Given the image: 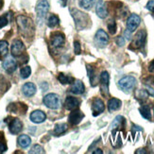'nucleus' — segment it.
<instances>
[{"label": "nucleus", "mask_w": 154, "mask_h": 154, "mask_svg": "<svg viewBox=\"0 0 154 154\" xmlns=\"http://www.w3.org/2000/svg\"><path fill=\"white\" fill-rule=\"evenodd\" d=\"M16 23L18 26L19 31L21 34L26 38H31L34 36L35 33V26L34 23L29 17L25 15H19L16 18Z\"/></svg>", "instance_id": "nucleus-1"}, {"label": "nucleus", "mask_w": 154, "mask_h": 154, "mask_svg": "<svg viewBox=\"0 0 154 154\" xmlns=\"http://www.w3.org/2000/svg\"><path fill=\"white\" fill-rule=\"evenodd\" d=\"M72 17L75 20V24L78 30H82L88 26L89 16L86 13L79 11L78 10H72Z\"/></svg>", "instance_id": "nucleus-2"}, {"label": "nucleus", "mask_w": 154, "mask_h": 154, "mask_svg": "<svg viewBox=\"0 0 154 154\" xmlns=\"http://www.w3.org/2000/svg\"><path fill=\"white\" fill-rule=\"evenodd\" d=\"M49 10V3L48 0H39L35 7V11L37 13V21L39 24H42L48 14Z\"/></svg>", "instance_id": "nucleus-3"}, {"label": "nucleus", "mask_w": 154, "mask_h": 154, "mask_svg": "<svg viewBox=\"0 0 154 154\" xmlns=\"http://www.w3.org/2000/svg\"><path fill=\"white\" fill-rule=\"evenodd\" d=\"M136 79L132 76L122 78L118 82V87L125 93H131L136 86Z\"/></svg>", "instance_id": "nucleus-4"}, {"label": "nucleus", "mask_w": 154, "mask_h": 154, "mask_svg": "<svg viewBox=\"0 0 154 154\" xmlns=\"http://www.w3.org/2000/svg\"><path fill=\"white\" fill-rule=\"evenodd\" d=\"M44 104L48 107L49 109H53L56 110L60 108V105H61V102H60V97L57 95V94H48L44 97Z\"/></svg>", "instance_id": "nucleus-5"}, {"label": "nucleus", "mask_w": 154, "mask_h": 154, "mask_svg": "<svg viewBox=\"0 0 154 154\" xmlns=\"http://www.w3.org/2000/svg\"><path fill=\"white\" fill-rule=\"evenodd\" d=\"M146 32L144 29L139 30L136 33L134 38H133V41L131 43V48L139 49L143 48L146 43Z\"/></svg>", "instance_id": "nucleus-6"}, {"label": "nucleus", "mask_w": 154, "mask_h": 154, "mask_svg": "<svg viewBox=\"0 0 154 154\" xmlns=\"http://www.w3.org/2000/svg\"><path fill=\"white\" fill-rule=\"evenodd\" d=\"M109 43V36L103 29H98L95 35V44L98 48H105Z\"/></svg>", "instance_id": "nucleus-7"}, {"label": "nucleus", "mask_w": 154, "mask_h": 154, "mask_svg": "<svg viewBox=\"0 0 154 154\" xmlns=\"http://www.w3.org/2000/svg\"><path fill=\"white\" fill-rule=\"evenodd\" d=\"M109 80L110 76L107 71H103L100 75V91L104 97H109Z\"/></svg>", "instance_id": "nucleus-8"}, {"label": "nucleus", "mask_w": 154, "mask_h": 154, "mask_svg": "<svg viewBox=\"0 0 154 154\" xmlns=\"http://www.w3.org/2000/svg\"><path fill=\"white\" fill-rule=\"evenodd\" d=\"M140 23H141V18H140L137 14H131L127 21V29L131 32H133L136 30V29L139 26Z\"/></svg>", "instance_id": "nucleus-9"}, {"label": "nucleus", "mask_w": 154, "mask_h": 154, "mask_svg": "<svg viewBox=\"0 0 154 154\" xmlns=\"http://www.w3.org/2000/svg\"><path fill=\"white\" fill-rule=\"evenodd\" d=\"M25 52V45L20 40H14L11 45V55L13 57H20Z\"/></svg>", "instance_id": "nucleus-10"}, {"label": "nucleus", "mask_w": 154, "mask_h": 154, "mask_svg": "<svg viewBox=\"0 0 154 154\" xmlns=\"http://www.w3.org/2000/svg\"><path fill=\"white\" fill-rule=\"evenodd\" d=\"M105 110V105L104 102L100 98H95L92 103V111H93V116H97L100 113L103 112Z\"/></svg>", "instance_id": "nucleus-11"}, {"label": "nucleus", "mask_w": 154, "mask_h": 154, "mask_svg": "<svg viewBox=\"0 0 154 154\" xmlns=\"http://www.w3.org/2000/svg\"><path fill=\"white\" fill-rule=\"evenodd\" d=\"M84 118V113L79 110H73V112L69 115L68 121L71 125H78Z\"/></svg>", "instance_id": "nucleus-12"}, {"label": "nucleus", "mask_w": 154, "mask_h": 154, "mask_svg": "<svg viewBox=\"0 0 154 154\" xmlns=\"http://www.w3.org/2000/svg\"><path fill=\"white\" fill-rule=\"evenodd\" d=\"M65 42L64 35L61 32H55L51 35V45L54 48H61Z\"/></svg>", "instance_id": "nucleus-13"}, {"label": "nucleus", "mask_w": 154, "mask_h": 154, "mask_svg": "<svg viewBox=\"0 0 154 154\" xmlns=\"http://www.w3.org/2000/svg\"><path fill=\"white\" fill-rule=\"evenodd\" d=\"M9 130L12 134H18V133H20L23 130L22 121L21 120H19L18 118L12 119L10 123V125H9Z\"/></svg>", "instance_id": "nucleus-14"}, {"label": "nucleus", "mask_w": 154, "mask_h": 154, "mask_svg": "<svg viewBox=\"0 0 154 154\" xmlns=\"http://www.w3.org/2000/svg\"><path fill=\"white\" fill-rule=\"evenodd\" d=\"M3 68H4V70L6 72H8V73H10V74H11V73H13L16 70L17 63L13 58L9 57L3 62Z\"/></svg>", "instance_id": "nucleus-15"}, {"label": "nucleus", "mask_w": 154, "mask_h": 154, "mask_svg": "<svg viewBox=\"0 0 154 154\" xmlns=\"http://www.w3.org/2000/svg\"><path fill=\"white\" fill-rule=\"evenodd\" d=\"M79 103L80 102L78 98L73 97H67L65 98V101H64V108L69 111L76 110L79 108Z\"/></svg>", "instance_id": "nucleus-16"}, {"label": "nucleus", "mask_w": 154, "mask_h": 154, "mask_svg": "<svg viewBox=\"0 0 154 154\" xmlns=\"http://www.w3.org/2000/svg\"><path fill=\"white\" fill-rule=\"evenodd\" d=\"M45 119H46V115L43 111L36 110L34 112H32L30 115V120L33 123H36V124L42 123Z\"/></svg>", "instance_id": "nucleus-17"}, {"label": "nucleus", "mask_w": 154, "mask_h": 154, "mask_svg": "<svg viewBox=\"0 0 154 154\" xmlns=\"http://www.w3.org/2000/svg\"><path fill=\"white\" fill-rule=\"evenodd\" d=\"M96 12L99 18L104 19L108 16V10H107V7L102 0H99L97 2L96 6Z\"/></svg>", "instance_id": "nucleus-18"}, {"label": "nucleus", "mask_w": 154, "mask_h": 154, "mask_svg": "<svg viewBox=\"0 0 154 154\" xmlns=\"http://www.w3.org/2000/svg\"><path fill=\"white\" fill-rule=\"evenodd\" d=\"M22 92L23 94L28 97H30L35 95L36 93V86L32 82H26L22 87Z\"/></svg>", "instance_id": "nucleus-19"}, {"label": "nucleus", "mask_w": 154, "mask_h": 154, "mask_svg": "<svg viewBox=\"0 0 154 154\" xmlns=\"http://www.w3.org/2000/svg\"><path fill=\"white\" fill-rule=\"evenodd\" d=\"M84 91H85V86L83 82H80V80H76V82H74L70 90V92L72 94H75V95H82V94L84 93Z\"/></svg>", "instance_id": "nucleus-20"}, {"label": "nucleus", "mask_w": 154, "mask_h": 154, "mask_svg": "<svg viewBox=\"0 0 154 154\" xmlns=\"http://www.w3.org/2000/svg\"><path fill=\"white\" fill-rule=\"evenodd\" d=\"M122 102L117 98H111L108 101V110L109 112H115L121 108Z\"/></svg>", "instance_id": "nucleus-21"}, {"label": "nucleus", "mask_w": 154, "mask_h": 154, "mask_svg": "<svg viewBox=\"0 0 154 154\" xmlns=\"http://www.w3.org/2000/svg\"><path fill=\"white\" fill-rule=\"evenodd\" d=\"M126 124V120L123 116H118L115 118V120L111 124V129L112 130H116L118 128H124Z\"/></svg>", "instance_id": "nucleus-22"}, {"label": "nucleus", "mask_w": 154, "mask_h": 154, "mask_svg": "<svg viewBox=\"0 0 154 154\" xmlns=\"http://www.w3.org/2000/svg\"><path fill=\"white\" fill-rule=\"evenodd\" d=\"M17 142H18V145L21 146L23 149H26L28 148V146L30 145L31 143V139L29 135H26V134H23V135H20L17 139Z\"/></svg>", "instance_id": "nucleus-23"}, {"label": "nucleus", "mask_w": 154, "mask_h": 154, "mask_svg": "<svg viewBox=\"0 0 154 154\" xmlns=\"http://www.w3.org/2000/svg\"><path fill=\"white\" fill-rule=\"evenodd\" d=\"M87 73H88V76L90 79V82L92 86H96L97 85V75H96V70L94 69L93 66L91 65H87Z\"/></svg>", "instance_id": "nucleus-24"}, {"label": "nucleus", "mask_w": 154, "mask_h": 154, "mask_svg": "<svg viewBox=\"0 0 154 154\" xmlns=\"http://www.w3.org/2000/svg\"><path fill=\"white\" fill-rule=\"evenodd\" d=\"M58 79L62 84H71L75 82L74 78L71 77V76L65 75V74H63V73H60V74L58 75Z\"/></svg>", "instance_id": "nucleus-25"}, {"label": "nucleus", "mask_w": 154, "mask_h": 154, "mask_svg": "<svg viewBox=\"0 0 154 154\" xmlns=\"http://www.w3.org/2000/svg\"><path fill=\"white\" fill-rule=\"evenodd\" d=\"M139 112L141 113V116L148 119V120H150L151 119V112H150V107L149 105H143L142 107H140L139 109Z\"/></svg>", "instance_id": "nucleus-26"}, {"label": "nucleus", "mask_w": 154, "mask_h": 154, "mask_svg": "<svg viewBox=\"0 0 154 154\" xmlns=\"http://www.w3.org/2000/svg\"><path fill=\"white\" fill-rule=\"evenodd\" d=\"M96 0H79V5L80 8L84 10H91L92 7L95 5Z\"/></svg>", "instance_id": "nucleus-27"}, {"label": "nucleus", "mask_w": 154, "mask_h": 154, "mask_svg": "<svg viewBox=\"0 0 154 154\" xmlns=\"http://www.w3.org/2000/svg\"><path fill=\"white\" fill-rule=\"evenodd\" d=\"M68 127L66 124L64 123H61V124H58L55 126V129H54V133L56 135H61L63 133H64L66 131H67Z\"/></svg>", "instance_id": "nucleus-28"}, {"label": "nucleus", "mask_w": 154, "mask_h": 154, "mask_svg": "<svg viewBox=\"0 0 154 154\" xmlns=\"http://www.w3.org/2000/svg\"><path fill=\"white\" fill-rule=\"evenodd\" d=\"M9 51V44L7 41H0V56H6Z\"/></svg>", "instance_id": "nucleus-29"}, {"label": "nucleus", "mask_w": 154, "mask_h": 154, "mask_svg": "<svg viewBox=\"0 0 154 154\" xmlns=\"http://www.w3.org/2000/svg\"><path fill=\"white\" fill-rule=\"evenodd\" d=\"M60 20L58 18V16H56L55 14H51L48 18V26L49 28H54L57 25H59Z\"/></svg>", "instance_id": "nucleus-30"}, {"label": "nucleus", "mask_w": 154, "mask_h": 154, "mask_svg": "<svg viewBox=\"0 0 154 154\" xmlns=\"http://www.w3.org/2000/svg\"><path fill=\"white\" fill-rule=\"evenodd\" d=\"M31 74V69L29 66H24V67L20 71V75L22 79H28Z\"/></svg>", "instance_id": "nucleus-31"}, {"label": "nucleus", "mask_w": 154, "mask_h": 154, "mask_svg": "<svg viewBox=\"0 0 154 154\" xmlns=\"http://www.w3.org/2000/svg\"><path fill=\"white\" fill-rule=\"evenodd\" d=\"M29 153H30V154H34V153L35 154H42V153H45V150L40 145H35V146H32L31 149L29 151Z\"/></svg>", "instance_id": "nucleus-32"}, {"label": "nucleus", "mask_w": 154, "mask_h": 154, "mask_svg": "<svg viewBox=\"0 0 154 154\" xmlns=\"http://www.w3.org/2000/svg\"><path fill=\"white\" fill-rule=\"evenodd\" d=\"M108 29H109V32L111 33L112 35L116 34V29H117V26H116V23L113 21V20H112V21H110L108 23Z\"/></svg>", "instance_id": "nucleus-33"}, {"label": "nucleus", "mask_w": 154, "mask_h": 154, "mask_svg": "<svg viewBox=\"0 0 154 154\" xmlns=\"http://www.w3.org/2000/svg\"><path fill=\"white\" fill-rule=\"evenodd\" d=\"M9 23V19H8V14L0 16V29L4 28Z\"/></svg>", "instance_id": "nucleus-34"}, {"label": "nucleus", "mask_w": 154, "mask_h": 154, "mask_svg": "<svg viewBox=\"0 0 154 154\" xmlns=\"http://www.w3.org/2000/svg\"><path fill=\"white\" fill-rule=\"evenodd\" d=\"M74 50H75V53L77 55L80 54V51H82V48H80V43L78 42V41H75L74 43Z\"/></svg>", "instance_id": "nucleus-35"}, {"label": "nucleus", "mask_w": 154, "mask_h": 154, "mask_svg": "<svg viewBox=\"0 0 154 154\" xmlns=\"http://www.w3.org/2000/svg\"><path fill=\"white\" fill-rule=\"evenodd\" d=\"M146 9L151 12H154V0H149L146 4Z\"/></svg>", "instance_id": "nucleus-36"}, {"label": "nucleus", "mask_w": 154, "mask_h": 154, "mask_svg": "<svg viewBox=\"0 0 154 154\" xmlns=\"http://www.w3.org/2000/svg\"><path fill=\"white\" fill-rule=\"evenodd\" d=\"M7 149H8V148H7L6 143L4 141H2V140H0V154L4 153Z\"/></svg>", "instance_id": "nucleus-37"}, {"label": "nucleus", "mask_w": 154, "mask_h": 154, "mask_svg": "<svg viewBox=\"0 0 154 154\" xmlns=\"http://www.w3.org/2000/svg\"><path fill=\"white\" fill-rule=\"evenodd\" d=\"M116 44H117L119 46H123V45H125V40H124V38L121 37V36H119V37L116 39Z\"/></svg>", "instance_id": "nucleus-38"}, {"label": "nucleus", "mask_w": 154, "mask_h": 154, "mask_svg": "<svg viewBox=\"0 0 154 154\" xmlns=\"http://www.w3.org/2000/svg\"><path fill=\"white\" fill-rule=\"evenodd\" d=\"M149 71L150 73H154V60H153V61L149 65Z\"/></svg>", "instance_id": "nucleus-39"}, {"label": "nucleus", "mask_w": 154, "mask_h": 154, "mask_svg": "<svg viewBox=\"0 0 154 154\" xmlns=\"http://www.w3.org/2000/svg\"><path fill=\"white\" fill-rule=\"evenodd\" d=\"M131 32L127 29V30L125 31V36H126L127 40H130V39H131Z\"/></svg>", "instance_id": "nucleus-40"}, {"label": "nucleus", "mask_w": 154, "mask_h": 154, "mask_svg": "<svg viewBox=\"0 0 154 154\" xmlns=\"http://www.w3.org/2000/svg\"><path fill=\"white\" fill-rule=\"evenodd\" d=\"M93 153H94V154H102L103 151H102L101 149H96L95 151H94Z\"/></svg>", "instance_id": "nucleus-41"}, {"label": "nucleus", "mask_w": 154, "mask_h": 154, "mask_svg": "<svg viewBox=\"0 0 154 154\" xmlns=\"http://www.w3.org/2000/svg\"><path fill=\"white\" fill-rule=\"evenodd\" d=\"M135 153H146V151H145V149H138L135 151Z\"/></svg>", "instance_id": "nucleus-42"}, {"label": "nucleus", "mask_w": 154, "mask_h": 154, "mask_svg": "<svg viewBox=\"0 0 154 154\" xmlns=\"http://www.w3.org/2000/svg\"><path fill=\"white\" fill-rule=\"evenodd\" d=\"M3 7V0H0V9Z\"/></svg>", "instance_id": "nucleus-43"}, {"label": "nucleus", "mask_w": 154, "mask_h": 154, "mask_svg": "<svg viewBox=\"0 0 154 154\" xmlns=\"http://www.w3.org/2000/svg\"><path fill=\"white\" fill-rule=\"evenodd\" d=\"M61 1L63 2V5H65L66 3H67V1H68V0H61Z\"/></svg>", "instance_id": "nucleus-44"}]
</instances>
